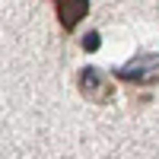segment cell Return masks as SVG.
Masks as SVG:
<instances>
[{"instance_id":"6da1fadb","label":"cell","mask_w":159,"mask_h":159,"mask_svg":"<svg viewBox=\"0 0 159 159\" xmlns=\"http://www.w3.org/2000/svg\"><path fill=\"white\" fill-rule=\"evenodd\" d=\"M115 76L121 83H140V86H159V51L153 54H137L127 61L124 67H118Z\"/></svg>"},{"instance_id":"7a4b0ae2","label":"cell","mask_w":159,"mask_h":159,"mask_svg":"<svg viewBox=\"0 0 159 159\" xmlns=\"http://www.w3.org/2000/svg\"><path fill=\"white\" fill-rule=\"evenodd\" d=\"M76 83H80V92H83L89 102H96V105H108L115 99V86L108 83V76L99 67H83L76 73Z\"/></svg>"},{"instance_id":"277c9868","label":"cell","mask_w":159,"mask_h":159,"mask_svg":"<svg viewBox=\"0 0 159 159\" xmlns=\"http://www.w3.org/2000/svg\"><path fill=\"white\" fill-rule=\"evenodd\" d=\"M99 45H102V38H99V32H89V35L83 38V48H86V51H96Z\"/></svg>"},{"instance_id":"3957f363","label":"cell","mask_w":159,"mask_h":159,"mask_svg":"<svg viewBox=\"0 0 159 159\" xmlns=\"http://www.w3.org/2000/svg\"><path fill=\"white\" fill-rule=\"evenodd\" d=\"M89 13V0H61L57 3V19H61V25L64 29H76V22L83 19Z\"/></svg>"}]
</instances>
